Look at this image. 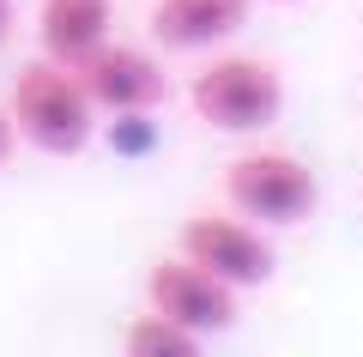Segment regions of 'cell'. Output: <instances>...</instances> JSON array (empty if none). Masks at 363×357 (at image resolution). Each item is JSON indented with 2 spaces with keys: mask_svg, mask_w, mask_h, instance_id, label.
<instances>
[{
  "mask_svg": "<svg viewBox=\"0 0 363 357\" xmlns=\"http://www.w3.org/2000/svg\"><path fill=\"white\" fill-rule=\"evenodd\" d=\"M6 109H13L18 140L37 145V152H49V158H73V152L91 145V109H97V103L85 97V85H79L73 67L49 61V55L18 73Z\"/></svg>",
  "mask_w": 363,
  "mask_h": 357,
  "instance_id": "obj_1",
  "label": "cell"
},
{
  "mask_svg": "<svg viewBox=\"0 0 363 357\" xmlns=\"http://www.w3.org/2000/svg\"><path fill=\"white\" fill-rule=\"evenodd\" d=\"M188 103L206 128L218 133H260L279 121L285 109V79L272 73L260 55H218L212 67H200L194 85H188Z\"/></svg>",
  "mask_w": 363,
  "mask_h": 357,
  "instance_id": "obj_2",
  "label": "cell"
},
{
  "mask_svg": "<svg viewBox=\"0 0 363 357\" xmlns=\"http://www.w3.org/2000/svg\"><path fill=\"white\" fill-rule=\"evenodd\" d=\"M224 194L242 218L255 224H303L321 200L315 188V170L291 152H248L224 170Z\"/></svg>",
  "mask_w": 363,
  "mask_h": 357,
  "instance_id": "obj_3",
  "label": "cell"
},
{
  "mask_svg": "<svg viewBox=\"0 0 363 357\" xmlns=\"http://www.w3.org/2000/svg\"><path fill=\"white\" fill-rule=\"evenodd\" d=\"M182 255L194 260V267L218 273V279L236 285V291L272 279V243L248 224V218H224V212L188 218V224H182Z\"/></svg>",
  "mask_w": 363,
  "mask_h": 357,
  "instance_id": "obj_4",
  "label": "cell"
},
{
  "mask_svg": "<svg viewBox=\"0 0 363 357\" xmlns=\"http://www.w3.org/2000/svg\"><path fill=\"white\" fill-rule=\"evenodd\" d=\"M145 291H152V309H157V315L176 321V327H188V333H224V327L236 321V285H224L218 273L194 267L188 255L157 260Z\"/></svg>",
  "mask_w": 363,
  "mask_h": 357,
  "instance_id": "obj_5",
  "label": "cell"
},
{
  "mask_svg": "<svg viewBox=\"0 0 363 357\" xmlns=\"http://www.w3.org/2000/svg\"><path fill=\"white\" fill-rule=\"evenodd\" d=\"M79 85H85V97L97 103L104 115H152L157 103H164V67L152 61V55L128 49V43H104V49L91 55V61L73 67Z\"/></svg>",
  "mask_w": 363,
  "mask_h": 357,
  "instance_id": "obj_6",
  "label": "cell"
},
{
  "mask_svg": "<svg viewBox=\"0 0 363 357\" xmlns=\"http://www.w3.org/2000/svg\"><path fill=\"white\" fill-rule=\"evenodd\" d=\"M109 25H116V0H43L37 37L49 61L79 67L109 43Z\"/></svg>",
  "mask_w": 363,
  "mask_h": 357,
  "instance_id": "obj_7",
  "label": "cell"
},
{
  "mask_svg": "<svg viewBox=\"0 0 363 357\" xmlns=\"http://www.w3.org/2000/svg\"><path fill=\"white\" fill-rule=\"evenodd\" d=\"M248 25V0H157L152 37L164 49H212Z\"/></svg>",
  "mask_w": 363,
  "mask_h": 357,
  "instance_id": "obj_8",
  "label": "cell"
},
{
  "mask_svg": "<svg viewBox=\"0 0 363 357\" xmlns=\"http://www.w3.org/2000/svg\"><path fill=\"white\" fill-rule=\"evenodd\" d=\"M121 357H200V333L176 327V321H164L152 309V315L128 321V333H121Z\"/></svg>",
  "mask_w": 363,
  "mask_h": 357,
  "instance_id": "obj_9",
  "label": "cell"
},
{
  "mask_svg": "<svg viewBox=\"0 0 363 357\" xmlns=\"http://www.w3.org/2000/svg\"><path fill=\"white\" fill-rule=\"evenodd\" d=\"M13 140H18V128H13V109H0V164L13 158Z\"/></svg>",
  "mask_w": 363,
  "mask_h": 357,
  "instance_id": "obj_10",
  "label": "cell"
},
{
  "mask_svg": "<svg viewBox=\"0 0 363 357\" xmlns=\"http://www.w3.org/2000/svg\"><path fill=\"white\" fill-rule=\"evenodd\" d=\"M13 37V0H0V43Z\"/></svg>",
  "mask_w": 363,
  "mask_h": 357,
  "instance_id": "obj_11",
  "label": "cell"
}]
</instances>
